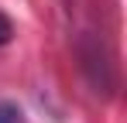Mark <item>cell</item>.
<instances>
[{"mask_svg":"<svg viewBox=\"0 0 127 123\" xmlns=\"http://www.w3.org/2000/svg\"><path fill=\"white\" fill-rule=\"evenodd\" d=\"M0 123H24V113L14 102H0Z\"/></svg>","mask_w":127,"mask_h":123,"instance_id":"1","label":"cell"},{"mask_svg":"<svg viewBox=\"0 0 127 123\" xmlns=\"http://www.w3.org/2000/svg\"><path fill=\"white\" fill-rule=\"evenodd\" d=\"M10 38H14V24H10V17L0 10V44H7Z\"/></svg>","mask_w":127,"mask_h":123,"instance_id":"2","label":"cell"}]
</instances>
